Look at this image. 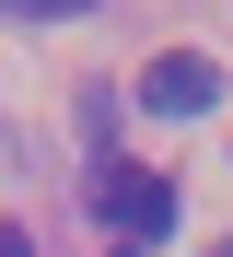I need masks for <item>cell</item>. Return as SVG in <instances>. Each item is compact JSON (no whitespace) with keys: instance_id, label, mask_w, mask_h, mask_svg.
<instances>
[{"instance_id":"cell-1","label":"cell","mask_w":233,"mask_h":257,"mask_svg":"<svg viewBox=\"0 0 233 257\" xmlns=\"http://www.w3.org/2000/svg\"><path fill=\"white\" fill-rule=\"evenodd\" d=\"M93 222H105L117 245H163L175 234V176H152V164H128V152H105V164H93Z\"/></svg>"},{"instance_id":"cell-5","label":"cell","mask_w":233,"mask_h":257,"mask_svg":"<svg viewBox=\"0 0 233 257\" xmlns=\"http://www.w3.org/2000/svg\"><path fill=\"white\" fill-rule=\"evenodd\" d=\"M0 164H12V117H0Z\"/></svg>"},{"instance_id":"cell-7","label":"cell","mask_w":233,"mask_h":257,"mask_svg":"<svg viewBox=\"0 0 233 257\" xmlns=\"http://www.w3.org/2000/svg\"><path fill=\"white\" fill-rule=\"evenodd\" d=\"M128 257H140V245H128Z\"/></svg>"},{"instance_id":"cell-3","label":"cell","mask_w":233,"mask_h":257,"mask_svg":"<svg viewBox=\"0 0 233 257\" xmlns=\"http://www.w3.org/2000/svg\"><path fill=\"white\" fill-rule=\"evenodd\" d=\"M0 12H12V24H82L93 0H0Z\"/></svg>"},{"instance_id":"cell-4","label":"cell","mask_w":233,"mask_h":257,"mask_svg":"<svg viewBox=\"0 0 233 257\" xmlns=\"http://www.w3.org/2000/svg\"><path fill=\"white\" fill-rule=\"evenodd\" d=\"M0 257H35V234H24V222H0Z\"/></svg>"},{"instance_id":"cell-2","label":"cell","mask_w":233,"mask_h":257,"mask_svg":"<svg viewBox=\"0 0 233 257\" xmlns=\"http://www.w3.org/2000/svg\"><path fill=\"white\" fill-rule=\"evenodd\" d=\"M128 105H140V117H210V105H221V59H198V47H163L152 70L128 82Z\"/></svg>"},{"instance_id":"cell-6","label":"cell","mask_w":233,"mask_h":257,"mask_svg":"<svg viewBox=\"0 0 233 257\" xmlns=\"http://www.w3.org/2000/svg\"><path fill=\"white\" fill-rule=\"evenodd\" d=\"M210 257H233V234H221V245H210Z\"/></svg>"}]
</instances>
